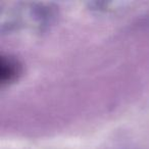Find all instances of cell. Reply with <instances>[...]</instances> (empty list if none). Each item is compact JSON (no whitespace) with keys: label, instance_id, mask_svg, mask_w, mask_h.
<instances>
[{"label":"cell","instance_id":"obj_1","mask_svg":"<svg viewBox=\"0 0 149 149\" xmlns=\"http://www.w3.org/2000/svg\"><path fill=\"white\" fill-rule=\"evenodd\" d=\"M22 72V65L17 59L9 55H1L0 58V83L7 85L17 80Z\"/></svg>","mask_w":149,"mask_h":149}]
</instances>
